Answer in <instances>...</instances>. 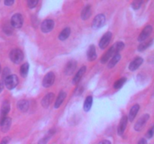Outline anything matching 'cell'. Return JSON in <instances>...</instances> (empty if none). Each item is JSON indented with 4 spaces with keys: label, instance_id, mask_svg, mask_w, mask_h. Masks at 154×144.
I'll return each mask as SVG.
<instances>
[{
    "label": "cell",
    "instance_id": "cell-37",
    "mask_svg": "<svg viewBox=\"0 0 154 144\" xmlns=\"http://www.w3.org/2000/svg\"><path fill=\"white\" fill-rule=\"evenodd\" d=\"M138 144H147V140L145 138H141L139 141H138Z\"/></svg>",
    "mask_w": 154,
    "mask_h": 144
},
{
    "label": "cell",
    "instance_id": "cell-17",
    "mask_svg": "<svg viewBox=\"0 0 154 144\" xmlns=\"http://www.w3.org/2000/svg\"><path fill=\"white\" fill-rule=\"evenodd\" d=\"M11 125V118L7 117L5 118L4 121L2 123H0V126H1V130L2 132H7L8 130L10 129Z\"/></svg>",
    "mask_w": 154,
    "mask_h": 144
},
{
    "label": "cell",
    "instance_id": "cell-22",
    "mask_svg": "<svg viewBox=\"0 0 154 144\" xmlns=\"http://www.w3.org/2000/svg\"><path fill=\"white\" fill-rule=\"evenodd\" d=\"M120 58H121V56H120V53L114 56L111 58V59L110 60L109 63H108V67L109 68H114V66H115L116 64L119 62V61L120 60Z\"/></svg>",
    "mask_w": 154,
    "mask_h": 144
},
{
    "label": "cell",
    "instance_id": "cell-40",
    "mask_svg": "<svg viewBox=\"0 0 154 144\" xmlns=\"http://www.w3.org/2000/svg\"><path fill=\"white\" fill-rule=\"evenodd\" d=\"M0 72H1V65H0Z\"/></svg>",
    "mask_w": 154,
    "mask_h": 144
},
{
    "label": "cell",
    "instance_id": "cell-8",
    "mask_svg": "<svg viewBox=\"0 0 154 144\" xmlns=\"http://www.w3.org/2000/svg\"><path fill=\"white\" fill-rule=\"evenodd\" d=\"M54 81H55V75L53 72H49L44 77L42 84L45 88H49L54 84Z\"/></svg>",
    "mask_w": 154,
    "mask_h": 144
},
{
    "label": "cell",
    "instance_id": "cell-3",
    "mask_svg": "<svg viewBox=\"0 0 154 144\" xmlns=\"http://www.w3.org/2000/svg\"><path fill=\"white\" fill-rule=\"evenodd\" d=\"M18 82L19 80H18V77L17 76V75L10 74L5 80V85L8 89H13L18 85Z\"/></svg>",
    "mask_w": 154,
    "mask_h": 144
},
{
    "label": "cell",
    "instance_id": "cell-38",
    "mask_svg": "<svg viewBox=\"0 0 154 144\" xmlns=\"http://www.w3.org/2000/svg\"><path fill=\"white\" fill-rule=\"evenodd\" d=\"M98 144H111V142L109 140H104L99 142Z\"/></svg>",
    "mask_w": 154,
    "mask_h": 144
},
{
    "label": "cell",
    "instance_id": "cell-35",
    "mask_svg": "<svg viewBox=\"0 0 154 144\" xmlns=\"http://www.w3.org/2000/svg\"><path fill=\"white\" fill-rule=\"evenodd\" d=\"M10 140H11V138L9 137V136H5V137H4L2 140L0 144H8Z\"/></svg>",
    "mask_w": 154,
    "mask_h": 144
},
{
    "label": "cell",
    "instance_id": "cell-26",
    "mask_svg": "<svg viewBox=\"0 0 154 144\" xmlns=\"http://www.w3.org/2000/svg\"><path fill=\"white\" fill-rule=\"evenodd\" d=\"M71 34V30L69 28H66L60 32V35H59V39L61 40H65L69 37Z\"/></svg>",
    "mask_w": 154,
    "mask_h": 144
},
{
    "label": "cell",
    "instance_id": "cell-18",
    "mask_svg": "<svg viewBox=\"0 0 154 144\" xmlns=\"http://www.w3.org/2000/svg\"><path fill=\"white\" fill-rule=\"evenodd\" d=\"M139 109H140V106L138 104H135L134 106H132V108H131V110H129V121L132 122L134 119H135V116H136Z\"/></svg>",
    "mask_w": 154,
    "mask_h": 144
},
{
    "label": "cell",
    "instance_id": "cell-21",
    "mask_svg": "<svg viewBox=\"0 0 154 144\" xmlns=\"http://www.w3.org/2000/svg\"><path fill=\"white\" fill-rule=\"evenodd\" d=\"M66 92H60V94H59L58 97H57V100H56V102H55V104H54V107L56 108V109H57V108L60 107V106H61V104H63V100H64V99L66 98Z\"/></svg>",
    "mask_w": 154,
    "mask_h": 144
},
{
    "label": "cell",
    "instance_id": "cell-2",
    "mask_svg": "<svg viewBox=\"0 0 154 144\" xmlns=\"http://www.w3.org/2000/svg\"><path fill=\"white\" fill-rule=\"evenodd\" d=\"M9 57L12 62L14 64H20L23 59V52L18 48L12 50L9 54Z\"/></svg>",
    "mask_w": 154,
    "mask_h": 144
},
{
    "label": "cell",
    "instance_id": "cell-29",
    "mask_svg": "<svg viewBox=\"0 0 154 144\" xmlns=\"http://www.w3.org/2000/svg\"><path fill=\"white\" fill-rule=\"evenodd\" d=\"M126 77L120 78V80H117L115 82H114V88H115V89H119V88H120L122 86H123V84L126 82Z\"/></svg>",
    "mask_w": 154,
    "mask_h": 144
},
{
    "label": "cell",
    "instance_id": "cell-42",
    "mask_svg": "<svg viewBox=\"0 0 154 144\" xmlns=\"http://www.w3.org/2000/svg\"><path fill=\"white\" fill-rule=\"evenodd\" d=\"M153 94H154V93H153Z\"/></svg>",
    "mask_w": 154,
    "mask_h": 144
},
{
    "label": "cell",
    "instance_id": "cell-15",
    "mask_svg": "<svg viewBox=\"0 0 154 144\" xmlns=\"http://www.w3.org/2000/svg\"><path fill=\"white\" fill-rule=\"evenodd\" d=\"M87 59H88L89 61L92 62L93 61V60L96 59V57H97V55H96V50L95 45L92 44L89 46L88 50H87Z\"/></svg>",
    "mask_w": 154,
    "mask_h": 144
},
{
    "label": "cell",
    "instance_id": "cell-31",
    "mask_svg": "<svg viewBox=\"0 0 154 144\" xmlns=\"http://www.w3.org/2000/svg\"><path fill=\"white\" fill-rule=\"evenodd\" d=\"M38 3V0H29L27 2V5L29 8H34L35 7H36V5Z\"/></svg>",
    "mask_w": 154,
    "mask_h": 144
},
{
    "label": "cell",
    "instance_id": "cell-4",
    "mask_svg": "<svg viewBox=\"0 0 154 144\" xmlns=\"http://www.w3.org/2000/svg\"><path fill=\"white\" fill-rule=\"evenodd\" d=\"M149 118H150V115L147 113L144 114L141 118H139V119L137 121V122L135 124V130L136 131H140V130H142L144 128V125L146 124V123L149 120Z\"/></svg>",
    "mask_w": 154,
    "mask_h": 144
},
{
    "label": "cell",
    "instance_id": "cell-24",
    "mask_svg": "<svg viewBox=\"0 0 154 144\" xmlns=\"http://www.w3.org/2000/svg\"><path fill=\"white\" fill-rule=\"evenodd\" d=\"M93 105V97L92 96H88L85 99L84 104V110L86 112H88L91 109V106Z\"/></svg>",
    "mask_w": 154,
    "mask_h": 144
},
{
    "label": "cell",
    "instance_id": "cell-36",
    "mask_svg": "<svg viewBox=\"0 0 154 144\" xmlns=\"http://www.w3.org/2000/svg\"><path fill=\"white\" fill-rule=\"evenodd\" d=\"M14 3V2L12 1V0L11 1V0H6V1L4 2V4L7 6H11V4H13Z\"/></svg>",
    "mask_w": 154,
    "mask_h": 144
},
{
    "label": "cell",
    "instance_id": "cell-30",
    "mask_svg": "<svg viewBox=\"0 0 154 144\" xmlns=\"http://www.w3.org/2000/svg\"><path fill=\"white\" fill-rule=\"evenodd\" d=\"M142 1H138V0H135V1L132 2V8L134 10H138L141 8V4H142Z\"/></svg>",
    "mask_w": 154,
    "mask_h": 144
},
{
    "label": "cell",
    "instance_id": "cell-5",
    "mask_svg": "<svg viewBox=\"0 0 154 144\" xmlns=\"http://www.w3.org/2000/svg\"><path fill=\"white\" fill-rule=\"evenodd\" d=\"M23 23V16L20 14H15L13 15L11 20V25L14 28H20L22 27Z\"/></svg>",
    "mask_w": 154,
    "mask_h": 144
},
{
    "label": "cell",
    "instance_id": "cell-9",
    "mask_svg": "<svg viewBox=\"0 0 154 144\" xmlns=\"http://www.w3.org/2000/svg\"><path fill=\"white\" fill-rule=\"evenodd\" d=\"M54 27V22L52 20H45L41 24V30L44 33L50 32Z\"/></svg>",
    "mask_w": 154,
    "mask_h": 144
},
{
    "label": "cell",
    "instance_id": "cell-33",
    "mask_svg": "<svg viewBox=\"0 0 154 144\" xmlns=\"http://www.w3.org/2000/svg\"><path fill=\"white\" fill-rule=\"evenodd\" d=\"M154 134V128H150V130H148V131L147 132V134H146V137L147 138V139H150V138L153 137Z\"/></svg>",
    "mask_w": 154,
    "mask_h": 144
},
{
    "label": "cell",
    "instance_id": "cell-41",
    "mask_svg": "<svg viewBox=\"0 0 154 144\" xmlns=\"http://www.w3.org/2000/svg\"><path fill=\"white\" fill-rule=\"evenodd\" d=\"M153 128H154V126H153Z\"/></svg>",
    "mask_w": 154,
    "mask_h": 144
},
{
    "label": "cell",
    "instance_id": "cell-16",
    "mask_svg": "<svg viewBox=\"0 0 154 144\" xmlns=\"http://www.w3.org/2000/svg\"><path fill=\"white\" fill-rule=\"evenodd\" d=\"M54 98V93L51 92L47 94L43 98V99H42V106H43L45 108H48V106L51 105V104L52 103Z\"/></svg>",
    "mask_w": 154,
    "mask_h": 144
},
{
    "label": "cell",
    "instance_id": "cell-32",
    "mask_svg": "<svg viewBox=\"0 0 154 144\" xmlns=\"http://www.w3.org/2000/svg\"><path fill=\"white\" fill-rule=\"evenodd\" d=\"M3 29H4V32L7 34H11L13 32V29H12L11 26H5Z\"/></svg>",
    "mask_w": 154,
    "mask_h": 144
},
{
    "label": "cell",
    "instance_id": "cell-10",
    "mask_svg": "<svg viewBox=\"0 0 154 144\" xmlns=\"http://www.w3.org/2000/svg\"><path fill=\"white\" fill-rule=\"evenodd\" d=\"M10 111V104L8 100H5L2 105L1 115H0V123L2 122L5 118H7V114Z\"/></svg>",
    "mask_w": 154,
    "mask_h": 144
},
{
    "label": "cell",
    "instance_id": "cell-6",
    "mask_svg": "<svg viewBox=\"0 0 154 144\" xmlns=\"http://www.w3.org/2000/svg\"><path fill=\"white\" fill-rule=\"evenodd\" d=\"M105 22V16L104 14H98L93 20L92 22V26L95 29L101 28L104 26Z\"/></svg>",
    "mask_w": 154,
    "mask_h": 144
},
{
    "label": "cell",
    "instance_id": "cell-7",
    "mask_svg": "<svg viewBox=\"0 0 154 144\" xmlns=\"http://www.w3.org/2000/svg\"><path fill=\"white\" fill-rule=\"evenodd\" d=\"M152 32H153V27H152L151 26L148 25L147 26L144 27V29L142 30L141 34H140L139 36H138V41L141 42V43L144 42V40H145L150 35Z\"/></svg>",
    "mask_w": 154,
    "mask_h": 144
},
{
    "label": "cell",
    "instance_id": "cell-25",
    "mask_svg": "<svg viewBox=\"0 0 154 144\" xmlns=\"http://www.w3.org/2000/svg\"><path fill=\"white\" fill-rule=\"evenodd\" d=\"M54 133H55V129L54 128V129H51V130H50L49 131H48V134H47L46 136H44L42 139H41L40 140H39L38 143V144H47L48 143V140L51 139V136H52Z\"/></svg>",
    "mask_w": 154,
    "mask_h": 144
},
{
    "label": "cell",
    "instance_id": "cell-27",
    "mask_svg": "<svg viewBox=\"0 0 154 144\" xmlns=\"http://www.w3.org/2000/svg\"><path fill=\"white\" fill-rule=\"evenodd\" d=\"M152 43H153V40H150L147 42H142V43H141V44L138 46V50L140 51V52H142V51L145 50L146 49H147V48L152 44Z\"/></svg>",
    "mask_w": 154,
    "mask_h": 144
},
{
    "label": "cell",
    "instance_id": "cell-19",
    "mask_svg": "<svg viewBox=\"0 0 154 144\" xmlns=\"http://www.w3.org/2000/svg\"><path fill=\"white\" fill-rule=\"evenodd\" d=\"M86 71V67L85 66H83L82 68H80V70L77 72V74H75V77L73 78V83L74 84H78V82H80V80H81L82 78L83 75L84 74Z\"/></svg>",
    "mask_w": 154,
    "mask_h": 144
},
{
    "label": "cell",
    "instance_id": "cell-23",
    "mask_svg": "<svg viewBox=\"0 0 154 144\" xmlns=\"http://www.w3.org/2000/svg\"><path fill=\"white\" fill-rule=\"evenodd\" d=\"M17 107L22 112H26L29 109V102L26 100H19L17 103Z\"/></svg>",
    "mask_w": 154,
    "mask_h": 144
},
{
    "label": "cell",
    "instance_id": "cell-13",
    "mask_svg": "<svg viewBox=\"0 0 154 144\" xmlns=\"http://www.w3.org/2000/svg\"><path fill=\"white\" fill-rule=\"evenodd\" d=\"M144 62V59H143L141 57H137L132 62H131V63L129 64V70H132V71H134V70H137L140 66L141 65V64Z\"/></svg>",
    "mask_w": 154,
    "mask_h": 144
},
{
    "label": "cell",
    "instance_id": "cell-1",
    "mask_svg": "<svg viewBox=\"0 0 154 144\" xmlns=\"http://www.w3.org/2000/svg\"><path fill=\"white\" fill-rule=\"evenodd\" d=\"M124 43L122 41H118L117 42V43L114 44L113 45V46H111V47L110 48L103 56H102V58H101V62H102V64L106 63L109 60L110 58H112L114 56L118 54L119 52L124 48Z\"/></svg>",
    "mask_w": 154,
    "mask_h": 144
},
{
    "label": "cell",
    "instance_id": "cell-12",
    "mask_svg": "<svg viewBox=\"0 0 154 144\" xmlns=\"http://www.w3.org/2000/svg\"><path fill=\"white\" fill-rule=\"evenodd\" d=\"M77 67V62L75 60H70L65 68V74L66 75H71L74 73Z\"/></svg>",
    "mask_w": 154,
    "mask_h": 144
},
{
    "label": "cell",
    "instance_id": "cell-39",
    "mask_svg": "<svg viewBox=\"0 0 154 144\" xmlns=\"http://www.w3.org/2000/svg\"><path fill=\"white\" fill-rule=\"evenodd\" d=\"M2 90H3V83L2 82H0V92H2Z\"/></svg>",
    "mask_w": 154,
    "mask_h": 144
},
{
    "label": "cell",
    "instance_id": "cell-20",
    "mask_svg": "<svg viewBox=\"0 0 154 144\" xmlns=\"http://www.w3.org/2000/svg\"><path fill=\"white\" fill-rule=\"evenodd\" d=\"M92 10H91V7L90 5H86L84 8V9L81 11V18L82 20H87L90 16H91Z\"/></svg>",
    "mask_w": 154,
    "mask_h": 144
},
{
    "label": "cell",
    "instance_id": "cell-11",
    "mask_svg": "<svg viewBox=\"0 0 154 144\" xmlns=\"http://www.w3.org/2000/svg\"><path fill=\"white\" fill-rule=\"evenodd\" d=\"M111 37H112V33L110 32H108L105 33L102 38H101L100 41H99V46L101 49H105L107 46L109 44L110 40H111Z\"/></svg>",
    "mask_w": 154,
    "mask_h": 144
},
{
    "label": "cell",
    "instance_id": "cell-28",
    "mask_svg": "<svg viewBox=\"0 0 154 144\" xmlns=\"http://www.w3.org/2000/svg\"><path fill=\"white\" fill-rule=\"evenodd\" d=\"M29 64L28 63H24L23 64V65L20 67V74L21 76L25 77V76H27L28 74V71H29Z\"/></svg>",
    "mask_w": 154,
    "mask_h": 144
},
{
    "label": "cell",
    "instance_id": "cell-34",
    "mask_svg": "<svg viewBox=\"0 0 154 144\" xmlns=\"http://www.w3.org/2000/svg\"><path fill=\"white\" fill-rule=\"evenodd\" d=\"M10 75V70H9L8 68H6L4 69V70H3V75H2V77L3 79H4V80H5L6 77H8V76Z\"/></svg>",
    "mask_w": 154,
    "mask_h": 144
},
{
    "label": "cell",
    "instance_id": "cell-14",
    "mask_svg": "<svg viewBox=\"0 0 154 144\" xmlns=\"http://www.w3.org/2000/svg\"><path fill=\"white\" fill-rule=\"evenodd\" d=\"M127 122H128V118L126 116H123L122 117L121 120H120V122L119 124L118 128H117V133L119 135H122L124 133L125 130H126V125H127Z\"/></svg>",
    "mask_w": 154,
    "mask_h": 144
}]
</instances>
